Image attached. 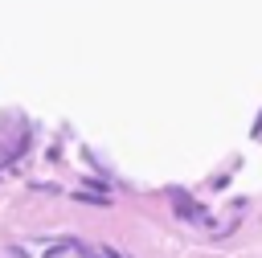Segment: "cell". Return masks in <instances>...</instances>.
<instances>
[{"instance_id":"cell-1","label":"cell","mask_w":262,"mask_h":258,"mask_svg":"<svg viewBox=\"0 0 262 258\" xmlns=\"http://www.w3.org/2000/svg\"><path fill=\"white\" fill-rule=\"evenodd\" d=\"M176 213H180V217H192V221H196V217H205V213H201V209H196L184 192H176Z\"/></svg>"}]
</instances>
